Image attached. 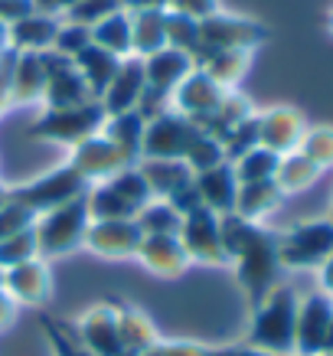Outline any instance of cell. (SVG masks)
<instances>
[{"instance_id": "1", "label": "cell", "mask_w": 333, "mask_h": 356, "mask_svg": "<svg viewBox=\"0 0 333 356\" xmlns=\"http://www.w3.org/2000/svg\"><path fill=\"white\" fill-rule=\"evenodd\" d=\"M298 304L301 294L291 284L278 281L252 311L245 343L265 350L271 356H294V327H298Z\"/></svg>"}, {"instance_id": "2", "label": "cell", "mask_w": 333, "mask_h": 356, "mask_svg": "<svg viewBox=\"0 0 333 356\" xmlns=\"http://www.w3.org/2000/svg\"><path fill=\"white\" fill-rule=\"evenodd\" d=\"M88 222H92V216H88L86 196L40 213L33 219V236H36L40 259H63V255H72L76 248H82Z\"/></svg>"}, {"instance_id": "3", "label": "cell", "mask_w": 333, "mask_h": 356, "mask_svg": "<svg viewBox=\"0 0 333 356\" xmlns=\"http://www.w3.org/2000/svg\"><path fill=\"white\" fill-rule=\"evenodd\" d=\"M151 200L154 196L140 177L138 163L124 167L108 180H98L86 190V206L92 219H138V213Z\"/></svg>"}, {"instance_id": "4", "label": "cell", "mask_w": 333, "mask_h": 356, "mask_svg": "<svg viewBox=\"0 0 333 356\" xmlns=\"http://www.w3.org/2000/svg\"><path fill=\"white\" fill-rule=\"evenodd\" d=\"M236 265V278L242 284V291L248 294V301L258 304L265 294L281 281V259H278V236L268 232L265 226L255 229V236L245 242V248L236 259L229 261Z\"/></svg>"}, {"instance_id": "5", "label": "cell", "mask_w": 333, "mask_h": 356, "mask_svg": "<svg viewBox=\"0 0 333 356\" xmlns=\"http://www.w3.org/2000/svg\"><path fill=\"white\" fill-rule=\"evenodd\" d=\"M105 118L108 115L101 111L98 98H92V102H82V105H72V108H43L33 121L30 134L46 140V144H59V147L72 151L76 144L98 134Z\"/></svg>"}, {"instance_id": "6", "label": "cell", "mask_w": 333, "mask_h": 356, "mask_svg": "<svg viewBox=\"0 0 333 356\" xmlns=\"http://www.w3.org/2000/svg\"><path fill=\"white\" fill-rule=\"evenodd\" d=\"M333 255V219H307L284 229L278 236L281 268L291 271H317Z\"/></svg>"}, {"instance_id": "7", "label": "cell", "mask_w": 333, "mask_h": 356, "mask_svg": "<svg viewBox=\"0 0 333 356\" xmlns=\"http://www.w3.org/2000/svg\"><path fill=\"white\" fill-rule=\"evenodd\" d=\"M294 356H333V298L320 288L301 294L298 327H294Z\"/></svg>"}, {"instance_id": "8", "label": "cell", "mask_w": 333, "mask_h": 356, "mask_svg": "<svg viewBox=\"0 0 333 356\" xmlns=\"http://www.w3.org/2000/svg\"><path fill=\"white\" fill-rule=\"evenodd\" d=\"M86 190H88L86 180H82L69 163H59V167H53V170L40 173V177L30 180V184L7 190V196H13L17 203H23L26 209H33V213L40 216V213H46V209H56V206L72 203V200H79V196H86Z\"/></svg>"}, {"instance_id": "9", "label": "cell", "mask_w": 333, "mask_h": 356, "mask_svg": "<svg viewBox=\"0 0 333 356\" xmlns=\"http://www.w3.org/2000/svg\"><path fill=\"white\" fill-rule=\"evenodd\" d=\"M265 40H268L265 23L242 17V13L216 10L213 17L200 20V53H213V49H248V53H255Z\"/></svg>"}, {"instance_id": "10", "label": "cell", "mask_w": 333, "mask_h": 356, "mask_svg": "<svg viewBox=\"0 0 333 356\" xmlns=\"http://www.w3.org/2000/svg\"><path fill=\"white\" fill-rule=\"evenodd\" d=\"M200 124L190 118H183L180 111H167L161 118L147 121L144 128V140H140V157H154V161H183V154L190 147L193 134Z\"/></svg>"}, {"instance_id": "11", "label": "cell", "mask_w": 333, "mask_h": 356, "mask_svg": "<svg viewBox=\"0 0 333 356\" xmlns=\"http://www.w3.org/2000/svg\"><path fill=\"white\" fill-rule=\"evenodd\" d=\"M177 236H180L190 261H196V265H213V268L229 265L226 248H222V232H219V216H216L213 209L200 206L190 216H183Z\"/></svg>"}, {"instance_id": "12", "label": "cell", "mask_w": 333, "mask_h": 356, "mask_svg": "<svg viewBox=\"0 0 333 356\" xmlns=\"http://www.w3.org/2000/svg\"><path fill=\"white\" fill-rule=\"evenodd\" d=\"M65 163L92 186V184H98V180H108V177L121 173L124 167H134L138 161H131L128 154L118 151V147L98 131V134H92L88 140L76 144V147L69 151V161Z\"/></svg>"}, {"instance_id": "13", "label": "cell", "mask_w": 333, "mask_h": 356, "mask_svg": "<svg viewBox=\"0 0 333 356\" xmlns=\"http://www.w3.org/2000/svg\"><path fill=\"white\" fill-rule=\"evenodd\" d=\"M140 238L144 232H140L138 219H92L82 248H88L98 259L124 261L138 255Z\"/></svg>"}, {"instance_id": "14", "label": "cell", "mask_w": 333, "mask_h": 356, "mask_svg": "<svg viewBox=\"0 0 333 356\" xmlns=\"http://www.w3.org/2000/svg\"><path fill=\"white\" fill-rule=\"evenodd\" d=\"M43 63H46V92H43V105L40 108H72V105H82V102L95 98L88 92L86 79L79 76L72 59L46 49Z\"/></svg>"}, {"instance_id": "15", "label": "cell", "mask_w": 333, "mask_h": 356, "mask_svg": "<svg viewBox=\"0 0 333 356\" xmlns=\"http://www.w3.org/2000/svg\"><path fill=\"white\" fill-rule=\"evenodd\" d=\"M72 334L92 356H124L118 337V304H92L76 321Z\"/></svg>"}, {"instance_id": "16", "label": "cell", "mask_w": 333, "mask_h": 356, "mask_svg": "<svg viewBox=\"0 0 333 356\" xmlns=\"http://www.w3.org/2000/svg\"><path fill=\"white\" fill-rule=\"evenodd\" d=\"M304 131H307V118L291 105H271L258 111V144L275 151L278 157L301 147Z\"/></svg>"}, {"instance_id": "17", "label": "cell", "mask_w": 333, "mask_h": 356, "mask_svg": "<svg viewBox=\"0 0 333 356\" xmlns=\"http://www.w3.org/2000/svg\"><path fill=\"white\" fill-rule=\"evenodd\" d=\"M3 291L13 298L17 307H43L53 294V271L46 259L20 261L13 268L3 271Z\"/></svg>"}, {"instance_id": "18", "label": "cell", "mask_w": 333, "mask_h": 356, "mask_svg": "<svg viewBox=\"0 0 333 356\" xmlns=\"http://www.w3.org/2000/svg\"><path fill=\"white\" fill-rule=\"evenodd\" d=\"M222 95H226V88L216 86L203 69H193L190 76L183 79V86L170 95V105H173V111H180L183 118H190L200 124V121H206L219 108Z\"/></svg>"}, {"instance_id": "19", "label": "cell", "mask_w": 333, "mask_h": 356, "mask_svg": "<svg viewBox=\"0 0 333 356\" xmlns=\"http://www.w3.org/2000/svg\"><path fill=\"white\" fill-rule=\"evenodd\" d=\"M147 88V79H144V59L138 56H128L121 59L115 79L108 82V88L98 95V105L105 115H124V111H134L138 98L144 95Z\"/></svg>"}, {"instance_id": "20", "label": "cell", "mask_w": 333, "mask_h": 356, "mask_svg": "<svg viewBox=\"0 0 333 356\" xmlns=\"http://www.w3.org/2000/svg\"><path fill=\"white\" fill-rule=\"evenodd\" d=\"M134 259L151 271L154 278H180L183 271L190 268L193 261L186 255L180 236H144L140 238V248Z\"/></svg>"}, {"instance_id": "21", "label": "cell", "mask_w": 333, "mask_h": 356, "mask_svg": "<svg viewBox=\"0 0 333 356\" xmlns=\"http://www.w3.org/2000/svg\"><path fill=\"white\" fill-rule=\"evenodd\" d=\"M7 82H10L13 105H43V92H46L43 53H10Z\"/></svg>"}, {"instance_id": "22", "label": "cell", "mask_w": 333, "mask_h": 356, "mask_svg": "<svg viewBox=\"0 0 333 356\" xmlns=\"http://www.w3.org/2000/svg\"><path fill=\"white\" fill-rule=\"evenodd\" d=\"M196 69V59L190 53H180V49H161L144 59V79H147V88L154 92H163V95H173L177 88L183 86V79Z\"/></svg>"}, {"instance_id": "23", "label": "cell", "mask_w": 333, "mask_h": 356, "mask_svg": "<svg viewBox=\"0 0 333 356\" xmlns=\"http://www.w3.org/2000/svg\"><path fill=\"white\" fill-rule=\"evenodd\" d=\"M193 186L200 200H203L206 209H213L216 216H226L236 209V196H238V180L232 163H219V167H209L203 173H193Z\"/></svg>"}, {"instance_id": "24", "label": "cell", "mask_w": 333, "mask_h": 356, "mask_svg": "<svg viewBox=\"0 0 333 356\" xmlns=\"http://www.w3.org/2000/svg\"><path fill=\"white\" fill-rule=\"evenodd\" d=\"M56 30H59L56 17L36 10L26 13L7 26V53H46V49H53Z\"/></svg>"}, {"instance_id": "25", "label": "cell", "mask_w": 333, "mask_h": 356, "mask_svg": "<svg viewBox=\"0 0 333 356\" xmlns=\"http://www.w3.org/2000/svg\"><path fill=\"white\" fill-rule=\"evenodd\" d=\"M252 56L255 53H248V49H213V53L196 56V69H203L219 88L232 92V88H238V82L248 76Z\"/></svg>"}, {"instance_id": "26", "label": "cell", "mask_w": 333, "mask_h": 356, "mask_svg": "<svg viewBox=\"0 0 333 356\" xmlns=\"http://www.w3.org/2000/svg\"><path fill=\"white\" fill-rule=\"evenodd\" d=\"M118 337H121V350L124 356H138L147 353L161 343V330L140 307L131 304H118Z\"/></svg>"}, {"instance_id": "27", "label": "cell", "mask_w": 333, "mask_h": 356, "mask_svg": "<svg viewBox=\"0 0 333 356\" xmlns=\"http://www.w3.org/2000/svg\"><path fill=\"white\" fill-rule=\"evenodd\" d=\"M138 170L144 177V184L151 190L154 200H170L177 190L186 184H193V170L183 161H154V157H140Z\"/></svg>"}, {"instance_id": "28", "label": "cell", "mask_w": 333, "mask_h": 356, "mask_svg": "<svg viewBox=\"0 0 333 356\" xmlns=\"http://www.w3.org/2000/svg\"><path fill=\"white\" fill-rule=\"evenodd\" d=\"M284 203V193L278 190L275 180H261V184H238V196H236V216L248 219V222H265L271 213H278Z\"/></svg>"}, {"instance_id": "29", "label": "cell", "mask_w": 333, "mask_h": 356, "mask_svg": "<svg viewBox=\"0 0 333 356\" xmlns=\"http://www.w3.org/2000/svg\"><path fill=\"white\" fill-rule=\"evenodd\" d=\"M167 10H140L131 13V56L147 59V56L167 49V26H163Z\"/></svg>"}, {"instance_id": "30", "label": "cell", "mask_w": 333, "mask_h": 356, "mask_svg": "<svg viewBox=\"0 0 333 356\" xmlns=\"http://www.w3.org/2000/svg\"><path fill=\"white\" fill-rule=\"evenodd\" d=\"M320 177H323V170L311 157H304L301 151H291V154H281L278 170H275V184H278V190L284 196H294V193L311 190Z\"/></svg>"}, {"instance_id": "31", "label": "cell", "mask_w": 333, "mask_h": 356, "mask_svg": "<svg viewBox=\"0 0 333 356\" xmlns=\"http://www.w3.org/2000/svg\"><path fill=\"white\" fill-rule=\"evenodd\" d=\"M118 65L121 59L115 53H108V49H101V46H88L86 53H79L76 56V69H79V76L86 79V86L92 95H101L108 88V82L115 79V72H118Z\"/></svg>"}, {"instance_id": "32", "label": "cell", "mask_w": 333, "mask_h": 356, "mask_svg": "<svg viewBox=\"0 0 333 356\" xmlns=\"http://www.w3.org/2000/svg\"><path fill=\"white\" fill-rule=\"evenodd\" d=\"M252 115H255V105H252V102H248L238 88H232V92H226V95H222L219 108H216L206 121H200V128H203L206 134H213L216 140H222L229 131L236 128V124H242V121L252 118Z\"/></svg>"}, {"instance_id": "33", "label": "cell", "mask_w": 333, "mask_h": 356, "mask_svg": "<svg viewBox=\"0 0 333 356\" xmlns=\"http://www.w3.org/2000/svg\"><path fill=\"white\" fill-rule=\"evenodd\" d=\"M144 128L147 121L140 118L138 111H124V115H108L105 124H101V134H105L118 151H124L131 161H140V140H144Z\"/></svg>"}, {"instance_id": "34", "label": "cell", "mask_w": 333, "mask_h": 356, "mask_svg": "<svg viewBox=\"0 0 333 356\" xmlns=\"http://www.w3.org/2000/svg\"><path fill=\"white\" fill-rule=\"evenodd\" d=\"M92 43L115 53L118 59H128L131 56V13L128 10H118L105 17L101 23L92 26Z\"/></svg>"}, {"instance_id": "35", "label": "cell", "mask_w": 333, "mask_h": 356, "mask_svg": "<svg viewBox=\"0 0 333 356\" xmlns=\"http://www.w3.org/2000/svg\"><path fill=\"white\" fill-rule=\"evenodd\" d=\"M278 154L268 151V147H252L248 154L232 161V170H236L238 184H261V180H275V170H278Z\"/></svg>"}, {"instance_id": "36", "label": "cell", "mask_w": 333, "mask_h": 356, "mask_svg": "<svg viewBox=\"0 0 333 356\" xmlns=\"http://www.w3.org/2000/svg\"><path fill=\"white\" fill-rule=\"evenodd\" d=\"M183 216L173 209L167 200H151L138 213V226L144 236H177L180 232Z\"/></svg>"}, {"instance_id": "37", "label": "cell", "mask_w": 333, "mask_h": 356, "mask_svg": "<svg viewBox=\"0 0 333 356\" xmlns=\"http://www.w3.org/2000/svg\"><path fill=\"white\" fill-rule=\"evenodd\" d=\"M183 163L190 167L193 173H203L209 167H219V163H226V151H222V140H216L213 134H206L203 128L193 134L190 140V147L183 154Z\"/></svg>"}, {"instance_id": "38", "label": "cell", "mask_w": 333, "mask_h": 356, "mask_svg": "<svg viewBox=\"0 0 333 356\" xmlns=\"http://www.w3.org/2000/svg\"><path fill=\"white\" fill-rule=\"evenodd\" d=\"M163 26H167V46L180 49V53H190L196 59V53H200V20L167 10L163 13Z\"/></svg>"}, {"instance_id": "39", "label": "cell", "mask_w": 333, "mask_h": 356, "mask_svg": "<svg viewBox=\"0 0 333 356\" xmlns=\"http://www.w3.org/2000/svg\"><path fill=\"white\" fill-rule=\"evenodd\" d=\"M298 151L304 157H311L323 173L333 170V124H307Z\"/></svg>"}, {"instance_id": "40", "label": "cell", "mask_w": 333, "mask_h": 356, "mask_svg": "<svg viewBox=\"0 0 333 356\" xmlns=\"http://www.w3.org/2000/svg\"><path fill=\"white\" fill-rule=\"evenodd\" d=\"M88 46H92V30H88V26L72 23V20H59V30H56V40H53V53H59L76 63V56L86 53Z\"/></svg>"}, {"instance_id": "41", "label": "cell", "mask_w": 333, "mask_h": 356, "mask_svg": "<svg viewBox=\"0 0 333 356\" xmlns=\"http://www.w3.org/2000/svg\"><path fill=\"white\" fill-rule=\"evenodd\" d=\"M30 259H40V252H36V236H33V226L0 242V271H7V268H13V265L30 261Z\"/></svg>"}, {"instance_id": "42", "label": "cell", "mask_w": 333, "mask_h": 356, "mask_svg": "<svg viewBox=\"0 0 333 356\" xmlns=\"http://www.w3.org/2000/svg\"><path fill=\"white\" fill-rule=\"evenodd\" d=\"M252 147H258V111L252 118L242 121V124H236V128L222 138V151H226L229 163L236 161V157H242V154H248Z\"/></svg>"}, {"instance_id": "43", "label": "cell", "mask_w": 333, "mask_h": 356, "mask_svg": "<svg viewBox=\"0 0 333 356\" xmlns=\"http://www.w3.org/2000/svg\"><path fill=\"white\" fill-rule=\"evenodd\" d=\"M33 219H36L33 209H26V206L17 203L13 196L3 193V200H0V242L17 236V232H23V229H30Z\"/></svg>"}, {"instance_id": "44", "label": "cell", "mask_w": 333, "mask_h": 356, "mask_svg": "<svg viewBox=\"0 0 333 356\" xmlns=\"http://www.w3.org/2000/svg\"><path fill=\"white\" fill-rule=\"evenodd\" d=\"M124 10L121 7V0H76V7L65 13L63 20H72V23H82V26H95V23H101L105 17H111V13Z\"/></svg>"}, {"instance_id": "45", "label": "cell", "mask_w": 333, "mask_h": 356, "mask_svg": "<svg viewBox=\"0 0 333 356\" xmlns=\"http://www.w3.org/2000/svg\"><path fill=\"white\" fill-rule=\"evenodd\" d=\"M173 105H170V95H163V92H154V88H144V95L138 98V105H134V111H138L144 121H154L161 118V115H167Z\"/></svg>"}, {"instance_id": "46", "label": "cell", "mask_w": 333, "mask_h": 356, "mask_svg": "<svg viewBox=\"0 0 333 356\" xmlns=\"http://www.w3.org/2000/svg\"><path fill=\"white\" fill-rule=\"evenodd\" d=\"M167 10L193 17V20H206L216 10H222V7H219V0H167Z\"/></svg>"}, {"instance_id": "47", "label": "cell", "mask_w": 333, "mask_h": 356, "mask_svg": "<svg viewBox=\"0 0 333 356\" xmlns=\"http://www.w3.org/2000/svg\"><path fill=\"white\" fill-rule=\"evenodd\" d=\"M46 334H49V340H53L56 356H92L86 346L76 340L72 330H63V327H46Z\"/></svg>"}, {"instance_id": "48", "label": "cell", "mask_w": 333, "mask_h": 356, "mask_svg": "<svg viewBox=\"0 0 333 356\" xmlns=\"http://www.w3.org/2000/svg\"><path fill=\"white\" fill-rule=\"evenodd\" d=\"M157 353L161 356H213V350L196 343V340H161Z\"/></svg>"}, {"instance_id": "49", "label": "cell", "mask_w": 333, "mask_h": 356, "mask_svg": "<svg viewBox=\"0 0 333 356\" xmlns=\"http://www.w3.org/2000/svg\"><path fill=\"white\" fill-rule=\"evenodd\" d=\"M26 13H33V0H0V20L7 26L26 17Z\"/></svg>"}, {"instance_id": "50", "label": "cell", "mask_w": 333, "mask_h": 356, "mask_svg": "<svg viewBox=\"0 0 333 356\" xmlns=\"http://www.w3.org/2000/svg\"><path fill=\"white\" fill-rule=\"evenodd\" d=\"M72 7H76V0H33V10L46 13V17H56V20H63Z\"/></svg>"}, {"instance_id": "51", "label": "cell", "mask_w": 333, "mask_h": 356, "mask_svg": "<svg viewBox=\"0 0 333 356\" xmlns=\"http://www.w3.org/2000/svg\"><path fill=\"white\" fill-rule=\"evenodd\" d=\"M7 63H10V53H7V59H3V65H0V118H3V115L13 108L10 82H7Z\"/></svg>"}, {"instance_id": "52", "label": "cell", "mask_w": 333, "mask_h": 356, "mask_svg": "<svg viewBox=\"0 0 333 356\" xmlns=\"http://www.w3.org/2000/svg\"><path fill=\"white\" fill-rule=\"evenodd\" d=\"M17 311H20V307L13 304V298L0 288V330H7V327L17 321Z\"/></svg>"}, {"instance_id": "53", "label": "cell", "mask_w": 333, "mask_h": 356, "mask_svg": "<svg viewBox=\"0 0 333 356\" xmlns=\"http://www.w3.org/2000/svg\"><path fill=\"white\" fill-rule=\"evenodd\" d=\"M121 7L128 13H140V10H167V0H121Z\"/></svg>"}, {"instance_id": "54", "label": "cell", "mask_w": 333, "mask_h": 356, "mask_svg": "<svg viewBox=\"0 0 333 356\" xmlns=\"http://www.w3.org/2000/svg\"><path fill=\"white\" fill-rule=\"evenodd\" d=\"M317 278H320V291L333 298V255L317 268Z\"/></svg>"}, {"instance_id": "55", "label": "cell", "mask_w": 333, "mask_h": 356, "mask_svg": "<svg viewBox=\"0 0 333 356\" xmlns=\"http://www.w3.org/2000/svg\"><path fill=\"white\" fill-rule=\"evenodd\" d=\"M219 356H271V353H265V350H255V346L242 343V346H232V350H222Z\"/></svg>"}, {"instance_id": "56", "label": "cell", "mask_w": 333, "mask_h": 356, "mask_svg": "<svg viewBox=\"0 0 333 356\" xmlns=\"http://www.w3.org/2000/svg\"><path fill=\"white\" fill-rule=\"evenodd\" d=\"M0 53H7V23L0 20Z\"/></svg>"}, {"instance_id": "57", "label": "cell", "mask_w": 333, "mask_h": 356, "mask_svg": "<svg viewBox=\"0 0 333 356\" xmlns=\"http://www.w3.org/2000/svg\"><path fill=\"white\" fill-rule=\"evenodd\" d=\"M327 30L333 33V7H330V10H327Z\"/></svg>"}, {"instance_id": "58", "label": "cell", "mask_w": 333, "mask_h": 356, "mask_svg": "<svg viewBox=\"0 0 333 356\" xmlns=\"http://www.w3.org/2000/svg\"><path fill=\"white\" fill-rule=\"evenodd\" d=\"M138 356H161V353H157V346H154V350H147V353H138Z\"/></svg>"}, {"instance_id": "59", "label": "cell", "mask_w": 333, "mask_h": 356, "mask_svg": "<svg viewBox=\"0 0 333 356\" xmlns=\"http://www.w3.org/2000/svg\"><path fill=\"white\" fill-rule=\"evenodd\" d=\"M3 59H7V53H0V65H3Z\"/></svg>"}, {"instance_id": "60", "label": "cell", "mask_w": 333, "mask_h": 356, "mask_svg": "<svg viewBox=\"0 0 333 356\" xmlns=\"http://www.w3.org/2000/svg\"><path fill=\"white\" fill-rule=\"evenodd\" d=\"M0 284H3V271H0Z\"/></svg>"}, {"instance_id": "61", "label": "cell", "mask_w": 333, "mask_h": 356, "mask_svg": "<svg viewBox=\"0 0 333 356\" xmlns=\"http://www.w3.org/2000/svg\"><path fill=\"white\" fill-rule=\"evenodd\" d=\"M330 219H333V206H330Z\"/></svg>"}, {"instance_id": "62", "label": "cell", "mask_w": 333, "mask_h": 356, "mask_svg": "<svg viewBox=\"0 0 333 356\" xmlns=\"http://www.w3.org/2000/svg\"><path fill=\"white\" fill-rule=\"evenodd\" d=\"M0 200H3V190H0Z\"/></svg>"}, {"instance_id": "63", "label": "cell", "mask_w": 333, "mask_h": 356, "mask_svg": "<svg viewBox=\"0 0 333 356\" xmlns=\"http://www.w3.org/2000/svg\"><path fill=\"white\" fill-rule=\"evenodd\" d=\"M213 356H219V353H213Z\"/></svg>"}]
</instances>
